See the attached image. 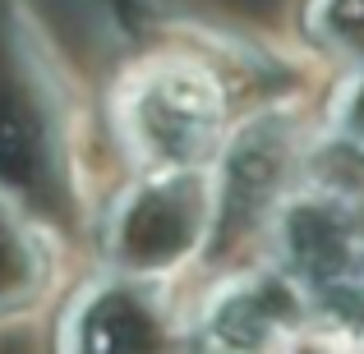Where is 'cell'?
Listing matches in <instances>:
<instances>
[{
    "label": "cell",
    "instance_id": "obj_3",
    "mask_svg": "<svg viewBox=\"0 0 364 354\" xmlns=\"http://www.w3.org/2000/svg\"><path fill=\"white\" fill-rule=\"evenodd\" d=\"M217 221H222L217 175L208 170L148 175L111 207L107 258L116 262L120 276L161 281L203 248Z\"/></svg>",
    "mask_w": 364,
    "mask_h": 354
},
{
    "label": "cell",
    "instance_id": "obj_5",
    "mask_svg": "<svg viewBox=\"0 0 364 354\" xmlns=\"http://www.w3.org/2000/svg\"><path fill=\"white\" fill-rule=\"evenodd\" d=\"M60 354H189V327L161 281L107 276L74 294L60 322Z\"/></svg>",
    "mask_w": 364,
    "mask_h": 354
},
{
    "label": "cell",
    "instance_id": "obj_7",
    "mask_svg": "<svg viewBox=\"0 0 364 354\" xmlns=\"http://www.w3.org/2000/svg\"><path fill=\"white\" fill-rule=\"evenodd\" d=\"M51 258L46 244L9 203H0V318L23 313L28 304L42 299Z\"/></svg>",
    "mask_w": 364,
    "mask_h": 354
},
{
    "label": "cell",
    "instance_id": "obj_2",
    "mask_svg": "<svg viewBox=\"0 0 364 354\" xmlns=\"http://www.w3.org/2000/svg\"><path fill=\"white\" fill-rule=\"evenodd\" d=\"M120 138L148 175L203 170L222 152L226 101L208 70L189 60H152L120 92Z\"/></svg>",
    "mask_w": 364,
    "mask_h": 354
},
{
    "label": "cell",
    "instance_id": "obj_1",
    "mask_svg": "<svg viewBox=\"0 0 364 354\" xmlns=\"http://www.w3.org/2000/svg\"><path fill=\"white\" fill-rule=\"evenodd\" d=\"M277 221L282 272L309 294L314 327L364 318V203L341 189H314L286 198Z\"/></svg>",
    "mask_w": 364,
    "mask_h": 354
},
{
    "label": "cell",
    "instance_id": "obj_4",
    "mask_svg": "<svg viewBox=\"0 0 364 354\" xmlns=\"http://www.w3.org/2000/svg\"><path fill=\"white\" fill-rule=\"evenodd\" d=\"M314 331V304L282 267H258L222 281L203 299L189 354H291Z\"/></svg>",
    "mask_w": 364,
    "mask_h": 354
},
{
    "label": "cell",
    "instance_id": "obj_6",
    "mask_svg": "<svg viewBox=\"0 0 364 354\" xmlns=\"http://www.w3.org/2000/svg\"><path fill=\"white\" fill-rule=\"evenodd\" d=\"M300 129L282 116H263L245 124L231 143L222 148L217 166V203L222 216L254 221V216H277L286 198L300 194Z\"/></svg>",
    "mask_w": 364,
    "mask_h": 354
},
{
    "label": "cell",
    "instance_id": "obj_8",
    "mask_svg": "<svg viewBox=\"0 0 364 354\" xmlns=\"http://www.w3.org/2000/svg\"><path fill=\"white\" fill-rule=\"evenodd\" d=\"M309 33L323 46H332V51L364 65V0H314Z\"/></svg>",
    "mask_w": 364,
    "mask_h": 354
},
{
    "label": "cell",
    "instance_id": "obj_9",
    "mask_svg": "<svg viewBox=\"0 0 364 354\" xmlns=\"http://www.w3.org/2000/svg\"><path fill=\"white\" fill-rule=\"evenodd\" d=\"M332 120H337V129H341V138L346 143H355V148L364 152V70L355 74V79L341 88V97H337V111H332Z\"/></svg>",
    "mask_w": 364,
    "mask_h": 354
}]
</instances>
